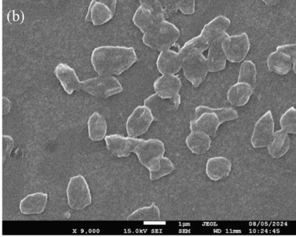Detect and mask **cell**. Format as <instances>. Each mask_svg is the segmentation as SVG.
<instances>
[{
	"label": "cell",
	"mask_w": 296,
	"mask_h": 237,
	"mask_svg": "<svg viewBox=\"0 0 296 237\" xmlns=\"http://www.w3.org/2000/svg\"><path fill=\"white\" fill-rule=\"evenodd\" d=\"M175 169V166L170 159L163 156L160 159L159 169L154 173H149L150 180L155 181L170 174Z\"/></svg>",
	"instance_id": "obj_31"
},
{
	"label": "cell",
	"mask_w": 296,
	"mask_h": 237,
	"mask_svg": "<svg viewBox=\"0 0 296 237\" xmlns=\"http://www.w3.org/2000/svg\"><path fill=\"white\" fill-rule=\"evenodd\" d=\"M177 5L178 10L184 15H191L195 12L196 1L194 0L177 1Z\"/></svg>",
	"instance_id": "obj_34"
},
{
	"label": "cell",
	"mask_w": 296,
	"mask_h": 237,
	"mask_svg": "<svg viewBox=\"0 0 296 237\" xmlns=\"http://www.w3.org/2000/svg\"><path fill=\"white\" fill-rule=\"evenodd\" d=\"M106 147L112 154L118 157H129L141 140L129 136L119 135L106 136L105 138Z\"/></svg>",
	"instance_id": "obj_12"
},
{
	"label": "cell",
	"mask_w": 296,
	"mask_h": 237,
	"mask_svg": "<svg viewBox=\"0 0 296 237\" xmlns=\"http://www.w3.org/2000/svg\"><path fill=\"white\" fill-rule=\"evenodd\" d=\"M290 147V137L287 133L281 129L274 132L273 139L267 147L272 157L280 159L287 153Z\"/></svg>",
	"instance_id": "obj_22"
},
{
	"label": "cell",
	"mask_w": 296,
	"mask_h": 237,
	"mask_svg": "<svg viewBox=\"0 0 296 237\" xmlns=\"http://www.w3.org/2000/svg\"><path fill=\"white\" fill-rule=\"evenodd\" d=\"M275 123L271 111H268L257 120L254 126L250 138L251 145L254 148L267 147L273 139Z\"/></svg>",
	"instance_id": "obj_10"
},
{
	"label": "cell",
	"mask_w": 296,
	"mask_h": 237,
	"mask_svg": "<svg viewBox=\"0 0 296 237\" xmlns=\"http://www.w3.org/2000/svg\"><path fill=\"white\" fill-rule=\"evenodd\" d=\"M186 145L195 154L205 153L211 147L212 139L206 134L199 131H191L185 141Z\"/></svg>",
	"instance_id": "obj_25"
},
{
	"label": "cell",
	"mask_w": 296,
	"mask_h": 237,
	"mask_svg": "<svg viewBox=\"0 0 296 237\" xmlns=\"http://www.w3.org/2000/svg\"><path fill=\"white\" fill-rule=\"evenodd\" d=\"M2 161L5 162L6 160L11 155L13 147H14V142H13V140L11 136H3L2 137Z\"/></svg>",
	"instance_id": "obj_33"
},
{
	"label": "cell",
	"mask_w": 296,
	"mask_h": 237,
	"mask_svg": "<svg viewBox=\"0 0 296 237\" xmlns=\"http://www.w3.org/2000/svg\"><path fill=\"white\" fill-rule=\"evenodd\" d=\"M232 164L225 157L216 156L210 158L206 163V176L213 181H218L228 177L231 173Z\"/></svg>",
	"instance_id": "obj_18"
},
{
	"label": "cell",
	"mask_w": 296,
	"mask_h": 237,
	"mask_svg": "<svg viewBox=\"0 0 296 237\" xmlns=\"http://www.w3.org/2000/svg\"><path fill=\"white\" fill-rule=\"evenodd\" d=\"M249 36L246 33L227 35L222 41V47L227 60L234 63L242 62L250 50Z\"/></svg>",
	"instance_id": "obj_8"
},
{
	"label": "cell",
	"mask_w": 296,
	"mask_h": 237,
	"mask_svg": "<svg viewBox=\"0 0 296 237\" xmlns=\"http://www.w3.org/2000/svg\"><path fill=\"white\" fill-rule=\"evenodd\" d=\"M227 32L217 38L208 47V52L206 57L209 72L216 73L224 70L226 67L227 58L222 47L223 39L228 35Z\"/></svg>",
	"instance_id": "obj_15"
},
{
	"label": "cell",
	"mask_w": 296,
	"mask_h": 237,
	"mask_svg": "<svg viewBox=\"0 0 296 237\" xmlns=\"http://www.w3.org/2000/svg\"><path fill=\"white\" fill-rule=\"evenodd\" d=\"M68 204L73 210H82L92 203L90 188L87 180L81 175L70 178L66 190Z\"/></svg>",
	"instance_id": "obj_7"
},
{
	"label": "cell",
	"mask_w": 296,
	"mask_h": 237,
	"mask_svg": "<svg viewBox=\"0 0 296 237\" xmlns=\"http://www.w3.org/2000/svg\"><path fill=\"white\" fill-rule=\"evenodd\" d=\"M180 35L178 27L165 19L154 24L143 33V42L150 49L161 51L171 49Z\"/></svg>",
	"instance_id": "obj_3"
},
{
	"label": "cell",
	"mask_w": 296,
	"mask_h": 237,
	"mask_svg": "<svg viewBox=\"0 0 296 237\" xmlns=\"http://www.w3.org/2000/svg\"><path fill=\"white\" fill-rule=\"evenodd\" d=\"M222 123L214 113H201L190 122L191 131H199L210 137H215L219 127Z\"/></svg>",
	"instance_id": "obj_17"
},
{
	"label": "cell",
	"mask_w": 296,
	"mask_h": 237,
	"mask_svg": "<svg viewBox=\"0 0 296 237\" xmlns=\"http://www.w3.org/2000/svg\"><path fill=\"white\" fill-rule=\"evenodd\" d=\"M54 74L61 87L68 95L81 90V81L73 68L65 63H60L55 68Z\"/></svg>",
	"instance_id": "obj_16"
},
{
	"label": "cell",
	"mask_w": 296,
	"mask_h": 237,
	"mask_svg": "<svg viewBox=\"0 0 296 237\" xmlns=\"http://www.w3.org/2000/svg\"><path fill=\"white\" fill-rule=\"evenodd\" d=\"M181 69L184 77L195 88L202 83L209 73L205 56L196 49L189 51L185 55Z\"/></svg>",
	"instance_id": "obj_4"
},
{
	"label": "cell",
	"mask_w": 296,
	"mask_h": 237,
	"mask_svg": "<svg viewBox=\"0 0 296 237\" xmlns=\"http://www.w3.org/2000/svg\"><path fill=\"white\" fill-rule=\"evenodd\" d=\"M138 60L133 47L102 46L93 50L91 61L99 75H119L128 70Z\"/></svg>",
	"instance_id": "obj_1"
},
{
	"label": "cell",
	"mask_w": 296,
	"mask_h": 237,
	"mask_svg": "<svg viewBox=\"0 0 296 237\" xmlns=\"http://www.w3.org/2000/svg\"><path fill=\"white\" fill-rule=\"evenodd\" d=\"M160 219V211L159 207L152 203L150 206L136 209L127 216L129 221H159Z\"/></svg>",
	"instance_id": "obj_28"
},
{
	"label": "cell",
	"mask_w": 296,
	"mask_h": 237,
	"mask_svg": "<svg viewBox=\"0 0 296 237\" xmlns=\"http://www.w3.org/2000/svg\"><path fill=\"white\" fill-rule=\"evenodd\" d=\"M230 23V20L224 15H220L215 17L205 24L200 34L186 42L179 51L184 57L186 54L193 49H196L203 52L208 49L213 41L226 33Z\"/></svg>",
	"instance_id": "obj_2"
},
{
	"label": "cell",
	"mask_w": 296,
	"mask_h": 237,
	"mask_svg": "<svg viewBox=\"0 0 296 237\" xmlns=\"http://www.w3.org/2000/svg\"><path fill=\"white\" fill-rule=\"evenodd\" d=\"M11 101L6 97H3L2 99V112L4 114L8 113L11 109Z\"/></svg>",
	"instance_id": "obj_36"
},
{
	"label": "cell",
	"mask_w": 296,
	"mask_h": 237,
	"mask_svg": "<svg viewBox=\"0 0 296 237\" xmlns=\"http://www.w3.org/2000/svg\"><path fill=\"white\" fill-rule=\"evenodd\" d=\"M183 57L174 50L160 51L156 60V67L161 75H176L181 70Z\"/></svg>",
	"instance_id": "obj_14"
},
{
	"label": "cell",
	"mask_w": 296,
	"mask_h": 237,
	"mask_svg": "<svg viewBox=\"0 0 296 237\" xmlns=\"http://www.w3.org/2000/svg\"><path fill=\"white\" fill-rule=\"evenodd\" d=\"M268 70L275 74L285 75L292 70L291 58L281 51L275 50L268 55L267 58Z\"/></svg>",
	"instance_id": "obj_24"
},
{
	"label": "cell",
	"mask_w": 296,
	"mask_h": 237,
	"mask_svg": "<svg viewBox=\"0 0 296 237\" xmlns=\"http://www.w3.org/2000/svg\"><path fill=\"white\" fill-rule=\"evenodd\" d=\"M116 0H92L89 5L85 21L94 26H101L107 23L115 15Z\"/></svg>",
	"instance_id": "obj_11"
},
{
	"label": "cell",
	"mask_w": 296,
	"mask_h": 237,
	"mask_svg": "<svg viewBox=\"0 0 296 237\" xmlns=\"http://www.w3.org/2000/svg\"><path fill=\"white\" fill-rule=\"evenodd\" d=\"M160 2L163 6L166 19L177 12V1H160Z\"/></svg>",
	"instance_id": "obj_35"
},
{
	"label": "cell",
	"mask_w": 296,
	"mask_h": 237,
	"mask_svg": "<svg viewBox=\"0 0 296 237\" xmlns=\"http://www.w3.org/2000/svg\"><path fill=\"white\" fill-rule=\"evenodd\" d=\"M81 89L99 98H107L123 91L118 79L108 75H98L81 81Z\"/></svg>",
	"instance_id": "obj_5"
},
{
	"label": "cell",
	"mask_w": 296,
	"mask_h": 237,
	"mask_svg": "<svg viewBox=\"0 0 296 237\" xmlns=\"http://www.w3.org/2000/svg\"><path fill=\"white\" fill-rule=\"evenodd\" d=\"M181 102L180 95L173 98L166 99L161 98L156 94H154L144 99V105L150 110L154 116L156 112L176 111Z\"/></svg>",
	"instance_id": "obj_19"
},
{
	"label": "cell",
	"mask_w": 296,
	"mask_h": 237,
	"mask_svg": "<svg viewBox=\"0 0 296 237\" xmlns=\"http://www.w3.org/2000/svg\"><path fill=\"white\" fill-rule=\"evenodd\" d=\"M257 68L252 60H244L240 67L238 81L249 84L254 90L256 84Z\"/></svg>",
	"instance_id": "obj_29"
},
{
	"label": "cell",
	"mask_w": 296,
	"mask_h": 237,
	"mask_svg": "<svg viewBox=\"0 0 296 237\" xmlns=\"http://www.w3.org/2000/svg\"><path fill=\"white\" fill-rule=\"evenodd\" d=\"M276 50L281 51L282 53L288 55L291 58L292 63V70L296 73V44H289L282 45L276 47Z\"/></svg>",
	"instance_id": "obj_32"
},
{
	"label": "cell",
	"mask_w": 296,
	"mask_h": 237,
	"mask_svg": "<svg viewBox=\"0 0 296 237\" xmlns=\"http://www.w3.org/2000/svg\"><path fill=\"white\" fill-rule=\"evenodd\" d=\"M48 198L47 193L41 192L27 195L20 202V211L24 215L40 214L47 207Z\"/></svg>",
	"instance_id": "obj_20"
},
{
	"label": "cell",
	"mask_w": 296,
	"mask_h": 237,
	"mask_svg": "<svg viewBox=\"0 0 296 237\" xmlns=\"http://www.w3.org/2000/svg\"><path fill=\"white\" fill-rule=\"evenodd\" d=\"M165 152L164 143L160 140L142 139L134 153L136 154L140 163L149 170V173H152L159 169L160 159L164 156Z\"/></svg>",
	"instance_id": "obj_6"
},
{
	"label": "cell",
	"mask_w": 296,
	"mask_h": 237,
	"mask_svg": "<svg viewBox=\"0 0 296 237\" xmlns=\"http://www.w3.org/2000/svg\"><path fill=\"white\" fill-rule=\"evenodd\" d=\"M253 89L246 82H237L230 87L227 92V99L234 106H243L249 101Z\"/></svg>",
	"instance_id": "obj_21"
},
{
	"label": "cell",
	"mask_w": 296,
	"mask_h": 237,
	"mask_svg": "<svg viewBox=\"0 0 296 237\" xmlns=\"http://www.w3.org/2000/svg\"><path fill=\"white\" fill-rule=\"evenodd\" d=\"M211 112L218 116L222 124L226 122L234 121L239 118L236 110L231 107L211 108L205 105H199L195 108V118L201 113Z\"/></svg>",
	"instance_id": "obj_27"
},
{
	"label": "cell",
	"mask_w": 296,
	"mask_h": 237,
	"mask_svg": "<svg viewBox=\"0 0 296 237\" xmlns=\"http://www.w3.org/2000/svg\"><path fill=\"white\" fill-rule=\"evenodd\" d=\"M107 130V122L104 116L98 112L93 113L88 121L89 139L93 142H100L105 139Z\"/></svg>",
	"instance_id": "obj_23"
},
{
	"label": "cell",
	"mask_w": 296,
	"mask_h": 237,
	"mask_svg": "<svg viewBox=\"0 0 296 237\" xmlns=\"http://www.w3.org/2000/svg\"><path fill=\"white\" fill-rule=\"evenodd\" d=\"M281 129L292 135L296 133V110L294 106L289 108L282 115L280 119Z\"/></svg>",
	"instance_id": "obj_30"
},
{
	"label": "cell",
	"mask_w": 296,
	"mask_h": 237,
	"mask_svg": "<svg viewBox=\"0 0 296 237\" xmlns=\"http://www.w3.org/2000/svg\"><path fill=\"white\" fill-rule=\"evenodd\" d=\"M182 88V82L177 75H161L153 83L154 94L160 97L166 99L173 98L180 95L179 92Z\"/></svg>",
	"instance_id": "obj_13"
},
{
	"label": "cell",
	"mask_w": 296,
	"mask_h": 237,
	"mask_svg": "<svg viewBox=\"0 0 296 237\" xmlns=\"http://www.w3.org/2000/svg\"><path fill=\"white\" fill-rule=\"evenodd\" d=\"M140 4L134 13L132 20L134 25L144 33L161 20L158 19L147 6L141 3Z\"/></svg>",
	"instance_id": "obj_26"
},
{
	"label": "cell",
	"mask_w": 296,
	"mask_h": 237,
	"mask_svg": "<svg viewBox=\"0 0 296 237\" xmlns=\"http://www.w3.org/2000/svg\"><path fill=\"white\" fill-rule=\"evenodd\" d=\"M154 120L152 112L147 106H137L127 119V135L134 138L143 135L149 129Z\"/></svg>",
	"instance_id": "obj_9"
}]
</instances>
